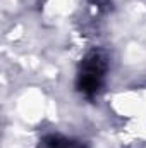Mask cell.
I'll list each match as a JSON object with an SVG mask.
<instances>
[{
  "label": "cell",
  "instance_id": "6da1fadb",
  "mask_svg": "<svg viewBox=\"0 0 146 148\" xmlns=\"http://www.w3.org/2000/svg\"><path fill=\"white\" fill-rule=\"evenodd\" d=\"M105 60L100 53H91L81 67L79 73V90L84 91L86 95H93L98 91V88L102 86L103 76H105Z\"/></svg>",
  "mask_w": 146,
  "mask_h": 148
}]
</instances>
